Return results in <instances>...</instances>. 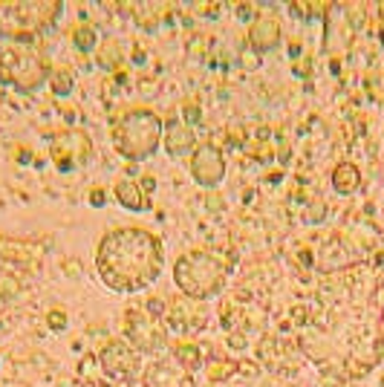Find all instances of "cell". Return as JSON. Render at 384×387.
<instances>
[{"instance_id":"23","label":"cell","mask_w":384,"mask_h":387,"mask_svg":"<svg viewBox=\"0 0 384 387\" xmlns=\"http://www.w3.org/2000/svg\"><path fill=\"white\" fill-rule=\"evenodd\" d=\"M381 332H384V321H381Z\"/></svg>"},{"instance_id":"16","label":"cell","mask_w":384,"mask_h":387,"mask_svg":"<svg viewBox=\"0 0 384 387\" xmlns=\"http://www.w3.org/2000/svg\"><path fill=\"white\" fill-rule=\"evenodd\" d=\"M72 44H75L81 53H90V50L99 44V32H96V26H78V29L72 32Z\"/></svg>"},{"instance_id":"10","label":"cell","mask_w":384,"mask_h":387,"mask_svg":"<svg viewBox=\"0 0 384 387\" xmlns=\"http://www.w3.org/2000/svg\"><path fill=\"white\" fill-rule=\"evenodd\" d=\"M280 40V26L272 15H260V18H254L251 29H248V47L254 53H269L275 50V44Z\"/></svg>"},{"instance_id":"8","label":"cell","mask_w":384,"mask_h":387,"mask_svg":"<svg viewBox=\"0 0 384 387\" xmlns=\"http://www.w3.org/2000/svg\"><path fill=\"white\" fill-rule=\"evenodd\" d=\"M102 367H104L107 376L127 378V376H133L139 370V356H136V350L127 347V344L113 341V344H107V347L102 350Z\"/></svg>"},{"instance_id":"13","label":"cell","mask_w":384,"mask_h":387,"mask_svg":"<svg viewBox=\"0 0 384 387\" xmlns=\"http://www.w3.org/2000/svg\"><path fill=\"white\" fill-rule=\"evenodd\" d=\"M361 185V170L353 165V162H341L335 170H332V188L338 194H356Z\"/></svg>"},{"instance_id":"18","label":"cell","mask_w":384,"mask_h":387,"mask_svg":"<svg viewBox=\"0 0 384 387\" xmlns=\"http://www.w3.org/2000/svg\"><path fill=\"white\" fill-rule=\"evenodd\" d=\"M47 327L53 332H64L67 329V312L64 310H50L47 312Z\"/></svg>"},{"instance_id":"21","label":"cell","mask_w":384,"mask_h":387,"mask_svg":"<svg viewBox=\"0 0 384 387\" xmlns=\"http://www.w3.org/2000/svg\"><path fill=\"white\" fill-rule=\"evenodd\" d=\"M350 21H353L356 26H361V6H353V9H350Z\"/></svg>"},{"instance_id":"15","label":"cell","mask_w":384,"mask_h":387,"mask_svg":"<svg viewBox=\"0 0 384 387\" xmlns=\"http://www.w3.org/2000/svg\"><path fill=\"white\" fill-rule=\"evenodd\" d=\"M177 361L185 370H197V367H202V353H199L197 344H180V347H177Z\"/></svg>"},{"instance_id":"20","label":"cell","mask_w":384,"mask_h":387,"mask_svg":"<svg viewBox=\"0 0 384 387\" xmlns=\"http://www.w3.org/2000/svg\"><path fill=\"white\" fill-rule=\"evenodd\" d=\"M243 64H246V67H258V64H260V58H258V55H254V53H246Z\"/></svg>"},{"instance_id":"9","label":"cell","mask_w":384,"mask_h":387,"mask_svg":"<svg viewBox=\"0 0 384 387\" xmlns=\"http://www.w3.org/2000/svg\"><path fill=\"white\" fill-rule=\"evenodd\" d=\"M142 384L145 387H194V378L188 376L185 367H177L174 361H153L145 370Z\"/></svg>"},{"instance_id":"7","label":"cell","mask_w":384,"mask_h":387,"mask_svg":"<svg viewBox=\"0 0 384 387\" xmlns=\"http://www.w3.org/2000/svg\"><path fill=\"white\" fill-rule=\"evenodd\" d=\"M191 177L202 185V188H214L223 182L226 177V159L223 151L214 145H199L191 153Z\"/></svg>"},{"instance_id":"2","label":"cell","mask_w":384,"mask_h":387,"mask_svg":"<svg viewBox=\"0 0 384 387\" xmlns=\"http://www.w3.org/2000/svg\"><path fill=\"white\" fill-rule=\"evenodd\" d=\"M226 278H229V263L223 261V257H217L214 251H202V249L180 254V261L174 266L177 286L188 298H197V300L217 295L223 289Z\"/></svg>"},{"instance_id":"1","label":"cell","mask_w":384,"mask_h":387,"mask_svg":"<svg viewBox=\"0 0 384 387\" xmlns=\"http://www.w3.org/2000/svg\"><path fill=\"white\" fill-rule=\"evenodd\" d=\"M165 263L162 240L136 226L113 229L102 237L96 251V269L104 286L113 292H142L148 289Z\"/></svg>"},{"instance_id":"6","label":"cell","mask_w":384,"mask_h":387,"mask_svg":"<svg viewBox=\"0 0 384 387\" xmlns=\"http://www.w3.org/2000/svg\"><path fill=\"white\" fill-rule=\"evenodd\" d=\"M124 329H127V338L133 341V347L139 353H159L168 341L165 327L156 318L145 315L142 310H131L124 315Z\"/></svg>"},{"instance_id":"3","label":"cell","mask_w":384,"mask_h":387,"mask_svg":"<svg viewBox=\"0 0 384 387\" xmlns=\"http://www.w3.org/2000/svg\"><path fill=\"white\" fill-rule=\"evenodd\" d=\"M162 119L148 110V107H133L127 110L116 127H113V142H116V151L124 156V159H133V162H142L148 156L156 153L159 148V139H162Z\"/></svg>"},{"instance_id":"12","label":"cell","mask_w":384,"mask_h":387,"mask_svg":"<svg viewBox=\"0 0 384 387\" xmlns=\"http://www.w3.org/2000/svg\"><path fill=\"white\" fill-rule=\"evenodd\" d=\"M116 200L127 208V211H145V208H150V197L142 191V185L139 182H133V180H119L116 182Z\"/></svg>"},{"instance_id":"14","label":"cell","mask_w":384,"mask_h":387,"mask_svg":"<svg viewBox=\"0 0 384 387\" xmlns=\"http://www.w3.org/2000/svg\"><path fill=\"white\" fill-rule=\"evenodd\" d=\"M121 64V44L113 38H104L99 47V67L102 70H116Z\"/></svg>"},{"instance_id":"4","label":"cell","mask_w":384,"mask_h":387,"mask_svg":"<svg viewBox=\"0 0 384 387\" xmlns=\"http://www.w3.org/2000/svg\"><path fill=\"white\" fill-rule=\"evenodd\" d=\"M61 9L58 0H6L0 4V38H35L58 21Z\"/></svg>"},{"instance_id":"5","label":"cell","mask_w":384,"mask_h":387,"mask_svg":"<svg viewBox=\"0 0 384 387\" xmlns=\"http://www.w3.org/2000/svg\"><path fill=\"white\" fill-rule=\"evenodd\" d=\"M44 78H50V67L35 50L12 47L6 53H0V84H9V87L21 93H29L40 87Z\"/></svg>"},{"instance_id":"17","label":"cell","mask_w":384,"mask_h":387,"mask_svg":"<svg viewBox=\"0 0 384 387\" xmlns=\"http://www.w3.org/2000/svg\"><path fill=\"white\" fill-rule=\"evenodd\" d=\"M50 87L55 90V96H67L72 90V70L67 67H55L50 75Z\"/></svg>"},{"instance_id":"19","label":"cell","mask_w":384,"mask_h":387,"mask_svg":"<svg viewBox=\"0 0 384 387\" xmlns=\"http://www.w3.org/2000/svg\"><path fill=\"white\" fill-rule=\"evenodd\" d=\"M104 202H107V197H104V191H102V188H93V191H90V205H96V208H102Z\"/></svg>"},{"instance_id":"11","label":"cell","mask_w":384,"mask_h":387,"mask_svg":"<svg viewBox=\"0 0 384 387\" xmlns=\"http://www.w3.org/2000/svg\"><path fill=\"white\" fill-rule=\"evenodd\" d=\"M165 148L170 156H188L197 151V133L188 121H170L165 127Z\"/></svg>"},{"instance_id":"22","label":"cell","mask_w":384,"mask_h":387,"mask_svg":"<svg viewBox=\"0 0 384 387\" xmlns=\"http://www.w3.org/2000/svg\"><path fill=\"white\" fill-rule=\"evenodd\" d=\"M375 300H378V307L384 310V286H381V292H378V298H375Z\"/></svg>"}]
</instances>
